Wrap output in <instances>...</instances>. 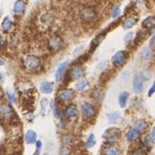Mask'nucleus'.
Masks as SVG:
<instances>
[{"mask_svg":"<svg viewBox=\"0 0 155 155\" xmlns=\"http://www.w3.org/2000/svg\"><path fill=\"white\" fill-rule=\"evenodd\" d=\"M24 68L28 72H37L41 69V61L35 55H27L23 59Z\"/></svg>","mask_w":155,"mask_h":155,"instance_id":"1","label":"nucleus"},{"mask_svg":"<svg viewBox=\"0 0 155 155\" xmlns=\"http://www.w3.org/2000/svg\"><path fill=\"white\" fill-rule=\"evenodd\" d=\"M92 97L97 101H101L104 97V93L101 88H94L92 91Z\"/></svg>","mask_w":155,"mask_h":155,"instance_id":"27","label":"nucleus"},{"mask_svg":"<svg viewBox=\"0 0 155 155\" xmlns=\"http://www.w3.org/2000/svg\"><path fill=\"white\" fill-rule=\"evenodd\" d=\"M68 64H69V61H64V63H61V65L58 66L57 70H56V72H55V81H56V82H61V79H63L66 70H67Z\"/></svg>","mask_w":155,"mask_h":155,"instance_id":"11","label":"nucleus"},{"mask_svg":"<svg viewBox=\"0 0 155 155\" xmlns=\"http://www.w3.org/2000/svg\"><path fill=\"white\" fill-rule=\"evenodd\" d=\"M96 143V138H95V135L94 134H91L88 137H87V140H86V148L87 149H91L93 148Z\"/></svg>","mask_w":155,"mask_h":155,"instance_id":"30","label":"nucleus"},{"mask_svg":"<svg viewBox=\"0 0 155 155\" xmlns=\"http://www.w3.org/2000/svg\"><path fill=\"white\" fill-rule=\"evenodd\" d=\"M155 93V80H154V82H153V85L151 86V88L149 90V93H148V95L149 96H152L153 94Z\"/></svg>","mask_w":155,"mask_h":155,"instance_id":"39","label":"nucleus"},{"mask_svg":"<svg viewBox=\"0 0 155 155\" xmlns=\"http://www.w3.org/2000/svg\"><path fill=\"white\" fill-rule=\"evenodd\" d=\"M141 141H142V144L144 145L145 148H151L153 145V141L151 140L150 136H142Z\"/></svg>","mask_w":155,"mask_h":155,"instance_id":"31","label":"nucleus"},{"mask_svg":"<svg viewBox=\"0 0 155 155\" xmlns=\"http://www.w3.org/2000/svg\"><path fill=\"white\" fill-rule=\"evenodd\" d=\"M137 22H138V18L136 16H128L124 19V22L122 25H123V28L129 29V28H131V27H134V25Z\"/></svg>","mask_w":155,"mask_h":155,"instance_id":"20","label":"nucleus"},{"mask_svg":"<svg viewBox=\"0 0 155 155\" xmlns=\"http://www.w3.org/2000/svg\"><path fill=\"white\" fill-rule=\"evenodd\" d=\"M40 151H41V150H36L32 155H40Z\"/></svg>","mask_w":155,"mask_h":155,"instance_id":"45","label":"nucleus"},{"mask_svg":"<svg viewBox=\"0 0 155 155\" xmlns=\"http://www.w3.org/2000/svg\"><path fill=\"white\" fill-rule=\"evenodd\" d=\"M80 18L85 23H91L93 21H95L97 17V13L95 11V9L90 7H84L80 10Z\"/></svg>","mask_w":155,"mask_h":155,"instance_id":"4","label":"nucleus"},{"mask_svg":"<svg viewBox=\"0 0 155 155\" xmlns=\"http://www.w3.org/2000/svg\"><path fill=\"white\" fill-rule=\"evenodd\" d=\"M63 45H64L63 39L58 36L52 37V38L50 39V41H48V46H50V48H51L53 52L59 51V50L63 48Z\"/></svg>","mask_w":155,"mask_h":155,"instance_id":"10","label":"nucleus"},{"mask_svg":"<svg viewBox=\"0 0 155 155\" xmlns=\"http://www.w3.org/2000/svg\"><path fill=\"white\" fill-rule=\"evenodd\" d=\"M52 111H53V114H54V116H55L56 119L63 120L64 112L61 111V108H59V106H58L56 102H53V104H52Z\"/></svg>","mask_w":155,"mask_h":155,"instance_id":"23","label":"nucleus"},{"mask_svg":"<svg viewBox=\"0 0 155 155\" xmlns=\"http://www.w3.org/2000/svg\"><path fill=\"white\" fill-rule=\"evenodd\" d=\"M3 45V38H2V36L0 35V48Z\"/></svg>","mask_w":155,"mask_h":155,"instance_id":"43","label":"nucleus"},{"mask_svg":"<svg viewBox=\"0 0 155 155\" xmlns=\"http://www.w3.org/2000/svg\"><path fill=\"white\" fill-rule=\"evenodd\" d=\"M130 155H148V154H147L144 149H142L141 147H137V148H134L130 151Z\"/></svg>","mask_w":155,"mask_h":155,"instance_id":"32","label":"nucleus"},{"mask_svg":"<svg viewBox=\"0 0 155 155\" xmlns=\"http://www.w3.org/2000/svg\"><path fill=\"white\" fill-rule=\"evenodd\" d=\"M41 22L43 23L44 25H46V26H50V25H52V23L54 22L53 15L50 14V13H44L41 16Z\"/></svg>","mask_w":155,"mask_h":155,"instance_id":"29","label":"nucleus"},{"mask_svg":"<svg viewBox=\"0 0 155 155\" xmlns=\"http://www.w3.org/2000/svg\"><path fill=\"white\" fill-rule=\"evenodd\" d=\"M13 115V109L9 104H0V120L2 121H9Z\"/></svg>","mask_w":155,"mask_h":155,"instance_id":"8","label":"nucleus"},{"mask_svg":"<svg viewBox=\"0 0 155 155\" xmlns=\"http://www.w3.org/2000/svg\"><path fill=\"white\" fill-rule=\"evenodd\" d=\"M120 150L115 145H106L104 149H102V154L104 155H120Z\"/></svg>","mask_w":155,"mask_h":155,"instance_id":"13","label":"nucleus"},{"mask_svg":"<svg viewBox=\"0 0 155 155\" xmlns=\"http://www.w3.org/2000/svg\"><path fill=\"white\" fill-rule=\"evenodd\" d=\"M13 27V21L11 19V17L9 16H5V18H3L2 23H1V29H2L3 32H9L11 29H12Z\"/></svg>","mask_w":155,"mask_h":155,"instance_id":"17","label":"nucleus"},{"mask_svg":"<svg viewBox=\"0 0 155 155\" xmlns=\"http://www.w3.org/2000/svg\"><path fill=\"white\" fill-rule=\"evenodd\" d=\"M120 13H121V8H120V5H115L111 11V17L115 18V17L119 16Z\"/></svg>","mask_w":155,"mask_h":155,"instance_id":"35","label":"nucleus"},{"mask_svg":"<svg viewBox=\"0 0 155 155\" xmlns=\"http://www.w3.org/2000/svg\"><path fill=\"white\" fill-rule=\"evenodd\" d=\"M79 115V110L78 107L74 104H69L66 106L65 110H64V116L68 120H74Z\"/></svg>","mask_w":155,"mask_h":155,"instance_id":"7","label":"nucleus"},{"mask_svg":"<svg viewBox=\"0 0 155 155\" xmlns=\"http://www.w3.org/2000/svg\"><path fill=\"white\" fill-rule=\"evenodd\" d=\"M152 55H153V52L150 48V46H145L140 52V57L142 58L143 61H149V59H151Z\"/></svg>","mask_w":155,"mask_h":155,"instance_id":"21","label":"nucleus"},{"mask_svg":"<svg viewBox=\"0 0 155 155\" xmlns=\"http://www.w3.org/2000/svg\"><path fill=\"white\" fill-rule=\"evenodd\" d=\"M139 77L142 79L143 82H145V81H148L149 79H150V72H149L148 70H142L139 73Z\"/></svg>","mask_w":155,"mask_h":155,"instance_id":"36","label":"nucleus"},{"mask_svg":"<svg viewBox=\"0 0 155 155\" xmlns=\"http://www.w3.org/2000/svg\"><path fill=\"white\" fill-rule=\"evenodd\" d=\"M43 155H48V153H45V154H43Z\"/></svg>","mask_w":155,"mask_h":155,"instance_id":"47","label":"nucleus"},{"mask_svg":"<svg viewBox=\"0 0 155 155\" xmlns=\"http://www.w3.org/2000/svg\"><path fill=\"white\" fill-rule=\"evenodd\" d=\"M13 11H14L15 14H22L25 11V3L23 2L22 0H17L16 2L14 3V8H13Z\"/></svg>","mask_w":155,"mask_h":155,"instance_id":"26","label":"nucleus"},{"mask_svg":"<svg viewBox=\"0 0 155 155\" xmlns=\"http://www.w3.org/2000/svg\"><path fill=\"white\" fill-rule=\"evenodd\" d=\"M5 65V61H3V59H1V58H0V66H3Z\"/></svg>","mask_w":155,"mask_h":155,"instance_id":"46","label":"nucleus"},{"mask_svg":"<svg viewBox=\"0 0 155 155\" xmlns=\"http://www.w3.org/2000/svg\"><path fill=\"white\" fill-rule=\"evenodd\" d=\"M142 26L147 29L155 28V16H149L142 22Z\"/></svg>","mask_w":155,"mask_h":155,"instance_id":"25","label":"nucleus"},{"mask_svg":"<svg viewBox=\"0 0 155 155\" xmlns=\"http://www.w3.org/2000/svg\"><path fill=\"white\" fill-rule=\"evenodd\" d=\"M87 86H88V80L86 78H82L75 83V90L79 91V92H83Z\"/></svg>","mask_w":155,"mask_h":155,"instance_id":"22","label":"nucleus"},{"mask_svg":"<svg viewBox=\"0 0 155 155\" xmlns=\"http://www.w3.org/2000/svg\"><path fill=\"white\" fill-rule=\"evenodd\" d=\"M120 116H121V114H120V112H110V113L107 114V117H108V122H109L110 124H114L116 123V122L120 120Z\"/></svg>","mask_w":155,"mask_h":155,"instance_id":"28","label":"nucleus"},{"mask_svg":"<svg viewBox=\"0 0 155 155\" xmlns=\"http://www.w3.org/2000/svg\"><path fill=\"white\" fill-rule=\"evenodd\" d=\"M25 142L27 144H34L37 142V133L34 130H27L25 134Z\"/></svg>","mask_w":155,"mask_h":155,"instance_id":"16","label":"nucleus"},{"mask_svg":"<svg viewBox=\"0 0 155 155\" xmlns=\"http://www.w3.org/2000/svg\"><path fill=\"white\" fill-rule=\"evenodd\" d=\"M57 98L61 102H70L75 98V93L71 88H64V90L59 91Z\"/></svg>","mask_w":155,"mask_h":155,"instance_id":"5","label":"nucleus"},{"mask_svg":"<svg viewBox=\"0 0 155 155\" xmlns=\"http://www.w3.org/2000/svg\"><path fill=\"white\" fill-rule=\"evenodd\" d=\"M84 74H85V70L84 68L80 65H74L71 67L70 69V75H71V79L73 80H80L82 78H84Z\"/></svg>","mask_w":155,"mask_h":155,"instance_id":"9","label":"nucleus"},{"mask_svg":"<svg viewBox=\"0 0 155 155\" xmlns=\"http://www.w3.org/2000/svg\"><path fill=\"white\" fill-rule=\"evenodd\" d=\"M54 91V83L48 82V81H44L40 85V92L43 94H51Z\"/></svg>","mask_w":155,"mask_h":155,"instance_id":"15","label":"nucleus"},{"mask_svg":"<svg viewBox=\"0 0 155 155\" xmlns=\"http://www.w3.org/2000/svg\"><path fill=\"white\" fill-rule=\"evenodd\" d=\"M127 57H128V53L126 51L116 52V53L112 56V64H113L115 67H122V66H124L126 64Z\"/></svg>","mask_w":155,"mask_h":155,"instance_id":"6","label":"nucleus"},{"mask_svg":"<svg viewBox=\"0 0 155 155\" xmlns=\"http://www.w3.org/2000/svg\"><path fill=\"white\" fill-rule=\"evenodd\" d=\"M148 122L145 121L144 119H140L138 120V121H136L135 124H134V128L136 129V130H138L139 133H143V131H145L147 129H148Z\"/></svg>","mask_w":155,"mask_h":155,"instance_id":"14","label":"nucleus"},{"mask_svg":"<svg viewBox=\"0 0 155 155\" xmlns=\"http://www.w3.org/2000/svg\"><path fill=\"white\" fill-rule=\"evenodd\" d=\"M75 142H77V138L72 135H64L63 138H61V143H63V145L71 147V145H74Z\"/></svg>","mask_w":155,"mask_h":155,"instance_id":"18","label":"nucleus"},{"mask_svg":"<svg viewBox=\"0 0 155 155\" xmlns=\"http://www.w3.org/2000/svg\"><path fill=\"white\" fill-rule=\"evenodd\" d=\"M133 88H134V91H135V93H137V94H139V93L142 92V90H143V81H142V79L139 77V74H137L135 78H134Z\"/></svg>","mask_w":155,"mask_h":155,"instance_id":"12","label":"nucleus"},{"mask_svg":"<svg viewBox=\"0 0 155 155\" xmlns=\"http://www.w3.org/2000/svg\"><path fill=\"white\" fill-rule=\"evenodd\" d=\"M150 138H151V140L153 141V143H154V142H155V126L152 128V130H151Z\"/></svg>","mask_w":155,"mask_h":155,"instance_id":"40","label":"nucleus"},{"mask_svg":"<svg viewBox=\"0 0 155 155\" xmlns=\"http://www.w3.org/2000/svg\"><path fill=\"white\" fill-rule=\"evenodd\" d=\"M104 65H106V61H102L101 64H99V65H98V68H104Z\"/></svg>","mask_w":155,"mask_h":155,"instance_id":"44","label":"nucleus"},{"mask_svg":"<svg viewBox=\"0 0 155 155\" xmlns=\"http://www.w3.org/2000/svg\"><path fill=\"white\" fill-rule=\"evenodd\" d=\"M129 98V93L128 92H122L119 96V104L121 108H125L127 101H128Z\"/></svg>","mask_w":155,"mask_h":155,"instance_id":"24","label":"nucleus"},{"mask_svg":"<svg viewBox=\"0 0 155 155\" xmlns=\"http://www.w3.org/2000/svg\"><path fill=\"white\" fill-rule=\"evenodd\" d=\"M139 131L138 130H136L135 128H130L128 129V131L126 133V139L128 141H130V142H133V141H136V140H138L139 139Z\"/></svg>","mask_w":155,"mask_h":155,"instance_id":"19","label":"nucleus"},{"mask_svg":"<svg viewBox=\"0 0 155 155\" xmlns=\"http://www.w3.org/2000/svg\"><path fill=\"white\" fill-rule=\"evenodd\" d=\"M120 136H121V130L119 128H115V127H111V128H108L104 133V139L106 140V143L108 145L115 144L120 139Z\"/></svg>","mask_w":155,"mask_h":155,"instance_id":"3","label":"nucleus"},{"mask_svg":"<svg viewBox=\"0 0 155 155\" xmlns=\"http://www.w3.org/2000/svg\"><path fill=\"white\" fill-rule=\"evenodd\" d=\"M134 37V34L133 32H127V34L125 35V37H124V41L125 42H129L133 39Z\"/></svg>","mask_w":155,"mask_h":155,"instance_id":"38","label":"nucleus"},{"mask_svg":"<svg viewBox=\"0 0 155 155\" xmlns=\"http://www.w3.org/2000/svg\"><path fill=\"white\" fill-rule=\"evenodd\" d=\"M42 148V142L40 140H37L36 142V150H41Z\"/></svg>","mask_w":155,"mask_h":155,"instance_id":"41","label":"nucleus"},{"mask_svg":"<svg viewBox=\"0 0 155 155\" xmlns=\"http://www.w3.org/2000/svg\"><path fill=\"white\" fill-rule=\"evenodd\" d=\"M59 155H71L70 147H67V145H61V149H59Z\"/></svg>","mask_w":155,"mask_h":155,"instance_id":"33","label":"nucleus"},{"mask_svg":"<svg viewBox=\"0 0 155 155\" xmlns=\"http://www.w3.org/2000/svg\"><path fill=\"white\" fill-rule=\"evenodd\" d=\"M80 110H81V113H82L83 119H84L85 121L93 120L97 114L96 107H95L93 104H91V102H87V101H84V102H82V104H81Z\"/></svg>","mask_w":155,"mask_h":155,"instance_id":"2","label":"nucleus"},{"mask_svg":"<svg viewBox=\"0 0 155 155\" xmlns=\"http://www.w3.org/2000/svg\"><path fill=\"white\" fill-rule=\"evenodd\" d=\"M5 95H7V98H8V100H9L10 104H13V102H15V95H14V93H13L12 91L7 90Z\"/></svg>","mask_w":155,"mask_h":155,"instance_id":"34","label":"nucleus"},{"mask_svg":"<svg viewBox=\"0 0 155 155\" xmlns=\"http://www.w3.org/2000/svg\"><path fill=\"white\" fill-rule=\"evenodd\" d=\"M155 45V35L153 36V38L151 39V41H150V46H153Z\"/></svg>","mask_w":155,"mask_h":155,"instance_id":"42","label":"nucleus"},{"mask_svg":"<svg viewBox=\"0 0 155 155\" xmlns=\"http://www.w3.org/2000/svg\"><path fill=\"white\" fill-rule=\"evenodd\" d=\"M48 99H42V100H41L42 115H43V114H45V111H46V107H48Z\"/></svg>","mask_w":155,"mask_h":155,"instance_id":"37","label":"nucleus"}]
</instances>
